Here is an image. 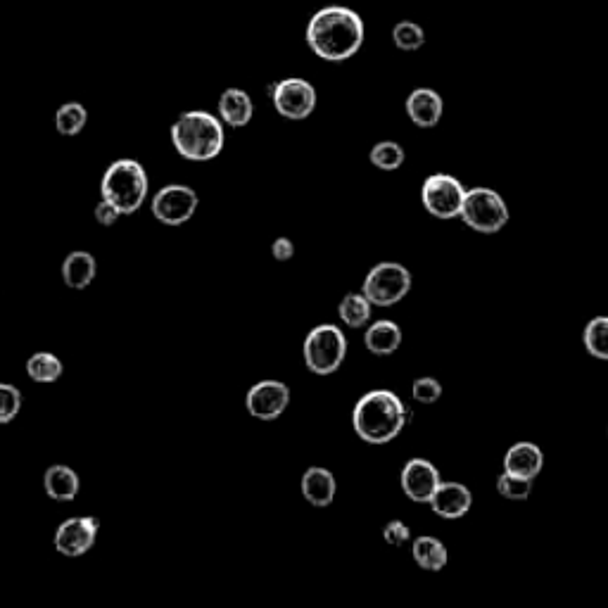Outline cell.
Listing matches in <instances>:
<instances>
[{"label":"cell","instance_id":"6da1fadb","mask_svg":"<svg viewBox=\"0 0 608 608\" xmlns=\"http://www.w3.org/2000/svg\"><path fill=\"white\" fill-rule=\"evenodd\" d=\"M307 46L326 62H345L364 43V19L345 5H328L314 12L307 24Z\"/></svg>","mask_w":608,"mask_h":608},{"label":"cell","instance_id":"7a4b0ae2","mask_svg":"<svg viewBox=\"0 0 608 608\" xmlns=\"http://www.w3.org/2000/svg\"><path fill=\"white\" fill-rule=\"evenodd\" d=\"M409 409L395 392L371 390L352 411V428L369 445H388L409 423Z\"/></svg>","mask_w":608,"mask_h":608},{"label":"cell","instance_id":"3957f363","mask_svg":"<svg viewBox=\"0 0 608 608\" xmlns=\"http://www.w3.org/2000/svg\"><path fill=\"white\" fill-rule=\"evenodd\" d=\"M224 126L205 110L183 112L171 126V143L190 162L214 160L224 150Z\"/></svg>","mask_w":608,"mask_h":608},{"label":"cell","instance_id":"277c9868","mask_svg":"<svg viewBox=\"0 0 608 608\" xmlns=\"http://www.w3.org/2000/svg\"><path fill=\"white\" fill-rule=\"evenodd\" d=\"M103 200L119 209V214H136L148 198V174L136 160H117L107 167L100 183Z\"/></svg>","mask_w":608,"mask_h":608},{"label":"cell","instance_id":"5b68a950","mask_svg":"<svg viewBox=\"0 0 608 608\" xmlns=\"http://www.w3.org/2000/svg\"><path fill=\"white\" fill-rule=\"evenodd\" d=\"M347 357V338L333 323H321L304 338V364L316 376H331Z\"/></svg>","mask_w":608,"mask_h":608},{"label":"cell","instance_id":"8992f818","mask_svg":"<svg viewBox=\"0 0 608 608\" xmlns=\"http://www.w3.org/2000/svg\"><path fill=\"white\" fill-rule=\"evenodd\" d=\"M461 221L471 228L475 233H499L502 228L509 224V207L502 195L492 188H471L466 190L464 209H461Z\"/></svg>","mask_w":608,"mask_h":608},{"label":"cell","instance_id":"52a82bcc","mask_svg":"<svg viewBox=\"0 0 608 608\" xmlns=\"http://www.w3.org/2000/svg\"><path fill=\"white\" fill-rule=\"evenodd\" d=\"M411 290V274L407 266L397 262H380L366 274L361 293L376 307H392L402 302Z\"/></svg>","mask_w":608,"mask_h":608},{"label":"cell","instance_id":"ba28073f","mask_svg":"<svg viewBox=\"0 0 608 608\" xmlns=\"http://www.w3.org/2000/svg\"><path fill=\"white\" fill-rule=\"evenodd\" d=\"M464 200H466L464 183H461L452 174H433L423 181L421 202L430 217L442 219V221L461 217Z\"/></svg>","mask_w":608,"mask_h":608},{"label":"cell","instance_id":"9c48e42d","mask_svg":"<svg viewBox=\"0 0 608 608\" xmlns=\"http://www.w3.org/2000/svg\"><path fill=\"white\" fill-rule=\"evenodd\" d=\"M271 100H274L276 112L285 119H293V122H300V119H307L309 114L314 112L316 107V88L309 84V81L297 79V76H290V79L278 81L271 91Z\"/></svg>","mask_w":608,"mask_h":608},{"label":"cell","instance_id":"30bf717a","mask_svg":"<svg viewBox=\"0 0 608 608\" xmlns=\"http://www.w3.org/2000/svg\"><path fill=\"white\" fill-rule=\"evenodd\" d=\"M195 209H198V193L190 186H181V183L164 186L152 198V214L167 226L186 224L195 214Z\"/></svg>","mask_w":608,"mask_h":608},{"label":"cell","instance_id":"8fae6325","mask_svg":"<svg viewBox=\"0 0 608 608\" xmlns=\"http://www.w3.org/2000/svg\"><path fill=\"white\" fill-rule=\"evenodd\" d=\"M98 528L100 521L93 516L67 518V521L60 523V528L55 530V549L60 551L62 556H69V559L84 556L95 544Z\"/></svg>","mask_w":608,"mask_h":608},{"label":"cell","instance_id":"7c38bea8","mask_svg":"<svg viewBox=\"0 0 608 608\" xmlns=\"http://www.w3.org/2000/svg\"><path fill=\"white\" fill-rule=\"evenodd\" d=\"M288 402L290 390L281 380H262V383L252 385L245 397L247 411L259 421H276L288 407Z\"/></svg>","mask_w":608,"mask_h":608},{"label":"cell","instance_id":"4fadbf2b","mask_svg":"<svg viewBox=\"0 0 608 608\" xmlns=\"http://www.w3.org/2000/svg\"><path fill=\"white\" fill-rule=\"evenodd\" d=\"M442 483V475L437 471L435 464L428 459H411L404 464L402 475H399V485L402 492L407 494L411 502L428 504L433 494Z\"/></svg>","mask_w":608,"mask_h":608},{"label":"cell","instance_id":"5bb4252c","mask_svg":"<svg viewBox=\"0 0 608 608\" xmlns=\"http://www.w3.org/2000/svg\"><path fill=\"white\" fill-rule=\"evenodd\" d=\"M428 504L435 516L447 518V521H456V518H464L466 513L471 511L473 494L464 483H445V480H442Z\"/></svg>","mask_w":608,"mask_h":608},{"label":"cell","instance_id":"9a60e30c","mask_svg":"<svg viewBox=\"0 0 608 608\" xmlns=\"http://www.w3.org/2000/svg\"><path fill=\"white\" fill-rule=\"evenodd\" d=\"M442 112H445V103H442V95L433 88H416L409 93L407 114L411 122L421 129H433L440 124Z\"/></svg>","mask_w":608,"mask_h":608},{"label":"cell","instance_id":"2e32d148","mask_svg":"<svg viewBox=\"0 0 608 608\" xmlns=\"http://www.w3.org/2000/svg\"><path fill=\"white\" fill-rule=\"evenodd\" d=\"M544 466L542 449L532 442H516L504 456V471L535 480Z\"/></svg>","mask_w":608,"mask_h":608},{"label":"cell","instance_id":"e0dca14e","mask_svg":"<svg viewBox=\"0 0 608 608\" xmlns=\"http://www.w3.org/2000/svg\"><path fill=\"white\" fill-rule=\"evenodd\" d=\"M335 490H338V483H335V475L328 471V468L312 466L307 468L302 475V494L312 506H328L335 499Z\"/></svg>","mask_w":608,"mask_h":608},{"label":"cell","instance_id":"ac0fdd59","mask_svg":"<svg viewBox=\"0 0 608 608\" xmlns=\"http://www.w3.org/2000/svg\"><path fill=\"white\" fill-rule=\"evenodd\" d=\"M252 114H255V105L252 98L247 95L243 88H226L219 98V117L221 122H226L233 129L250 124Z\"/></svg>","mask_w":608,"mask_h":608},{"label":"cell","instance_id":"d6986e66","mask_svg":"<svg viewBox=\"0 0 608 608\" xmlns=\"http://www.w3.org/2000/svg\"><path fill=\"white\" fill-rule=\"evenodd\" d=\"M364 345L371 354H378V357H388V354H395L402 345V328L397 326L395 321L383 319L371 323L366 328L364 335Z\"/></svg>","mask_w":608,"mask_h":608},{"label":"cell","instance_id":"ffe728a7","mask_svg":"<svg viewBox=\"0 0 608 608\" xmlns=\"http://www.w3.org/2000/svg\"><path fill=\"white\" fill-rule=\"evenodd\" d=\"M43 487H46V494L50 499H55V502H74L76 494H79V475H76L74 468L55 464L43 475Z\"/></svg>","mask_w":608,"mask_h":608},{"label":"cell","instance_id":"44dd1931","mask_svg":"<svg viewBox=\"0 0 608 608\" xmlns=\"http://www.w3.org/2000/svg\"><path fill=\"white\" fill-rule=\"evenodd\" d=\"M95 269H98V266H95V257L91 252L76 250L62 262V278H65L69 288L84 290L93 283Z\"/></svg>","mask_w":608,"mask_h":608},{"label":"cell","instance_id":"7402d4cb","mask_svg":"<svg viewBox=\"0 0 608 608\" xmlns=\"http://www.w3.org/2000/svg\"><path fill=\"white\" fill-rule=\"evenodd\" d=\"M411 556H414L418 568L428 570V573H440V570L445 568L449 561L445 544L437 540V537H430V535L416 537L414 544H411Z\"/></svg>","mask_w":608,"mask_h":608},{"label":"cell","instance_id":"603a6c76","mask_svg":"<svg viewBox=\"0 0 608 608\" xmlns=\"http://www.w3.org/2000/svg\"><path fill=\"white\" fill-rule=\"evenodd\" d=\"M371 300L364 293H350L340 300L338 314L350 328H361L371 321Z\"/></svg>","mask_w":608,"mask_h":608},{"label":"cell","instance_id":"cb8c5ba5","mask_svg":"<svg viewBox=\"0 0 608 608\" xmlns=\"http://www.w3.org/2000/svg\"><path fill=\"white\" fill-rule=\"evenodd\" d=\"M582 342L589 357L608 361V316H594L582 331Z\"/></svg>","mask_w":608,"mask_h":608},{"label":"cell","instance_id":"d4e9b609","mask_svg":"<svg viewBox=\"0 0 608 608\" xmlns=\"http://www.w3.org/2000/svg\"><path fill=\"white\" fill-rule=\"evenodd\" d=\"M62 361L50 352H36L27 361V373L34 383H55L62 376Z\"/></svg>","mask_w":608,"mask_h":608},{"label":"cell","instance_id":"484cf974","mask_svg":"<svg viewBox=\"0 0 608 608\" xmlns=\"http://www.w3.org/2000/svg\"><path fill=\"white\" fill-rule=\"evenodd\" d=\"M88 122V112L81 103H65L55 114V126L62 136H79Z\"/></svg>","mask_w":608,"mask_h":608},{"label":"cell","instance_id":"4316f807","mask_svg":"<svg viewBox=\"0 0 608 608\" xmlns=\"http://www.w3.org/2000/svg\"><path fill=\"white\" fill-rule=\"evenodd\" d=\"M369 160L373 167H378L383 171H395L402 167L404 160H407V152H404L402 145L395 141H380L371 148Z\"/></svg>","mask_w":608,"mask_h":608},{"label":"cell","instance_id":"83f0119b","mask_svg":"<svg viewBox=\"0 0 608 608\" xmlns=\"http://www.w3.org/2000/svg\"><path fill=\"white\" fill-rule=\"evenodd\" d=\"M392 41L404 53H414V50L423 48V43H426V31H423L421 24L404 19V22L395 24V29H392Z\"/></svg>","mask_w":608,"mask_h":608},{"label":"cell","instance_id":"f1b7e54d","mask_svg":"<svg viewBox=\"0 0 608 608\" xmlns=\"http://www.w3.org/2000/svg\"><path fill=\"white\" fill-rule=\"evenodd\" d=\"M532 483H535V480L504 471L497 478V492L502 494L504 499H509V502H525L532 494Z\"/></svg>","mask_w":608,"mask_h":608},{"label":"cell","instance_id":"f546056e","mask_svg":"<svg viewBox=\"0 0 608 608\" xmlns=\"http://www.w3.org/2000/svg\"><path fill=\"white\" fill-rule=\"evenodd\" d=\"M22 409V392L15 385L0 383V426L10 423Z\"/></svg>","mask_w":608,"mask_h":608},{"label":"cell","instance_id":"4dcf8cb0","mask_svg":"<svg viewBox=\"0 0 608 608\" xmlns=\"http://www.w3.org/2000/svg\"><path fill=\"white\" fill-rule=\"evenodd\" d=\"M442 383L433 376H423L416 378L414 385H411V397L416 399L418 404H435L442 399Z\"/></svg>","mask_w":608,"mask_h":608},{"label":"cell","instance_id":"1f68e13d","mask_svg":"<svg viewBox=\"0 0 608 608\" xmlns=\"http://www.w3.org/2000/svg\"><path fill=\"white\" fill-rule=\"evenodd\" d=\"M383 537H385V542L392 544V547H404V544L411 540V530H409L407 523L390 521L388 525H385Z\"/></svg>","mask_w":608,"mask_h":608},{"label":"cell","instance_id":"d6a6232c","mask_svg":"<svg viewBox=\"0 0 608 608\" xmlns=\"http://www.w3.org/2000/svg\"><path fill=\"white\" fill-rule=\"evenodd\" d=\"M119 217H122V214H119V209L114 207V205H110V202H107V200H100L98 207H95V219H98V224L112 226L114 221H117Z\"/></svg>","mask_w":608,"mask_h":608},{"label":"cell","instance_id":"836d02e7","mask_svg":"<svg viewBox=\"0 0 608 608\" xmlns=\"http://www.w3.org/2000/svg\"><path fill=\"white\" fill-rule=\"evenodd\" d=\"M271 255H274V259H278V262H288V259H293L295 255L293 240L276 238L274 245H271Z\"/></svg>","mask_w":608,"mask_h":608},{"label":"cell","instance_id":"e575fe53","mask_svg":"<svg viewBox=\"0 0 608 608\" xmlns=\"http://www.w3.org/2000/svg\"><path fill=\"white\" fill-rule=\"evenodd\" d=\"M606 437H608V428H606Z\"/></svg>","mask_w":608,"mask_h":608}]
</instances>
